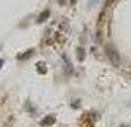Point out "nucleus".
<instances>
[{
  "mask_svg": "<svg viewBox=\"0 0 131 127\" xmlns=\"http://www.w3.org/2000/svg\"><path fill=\"white\" fill-rule=\"evenodd\" d=\"M106 52H107V58L112 61V64H118V53L113 52L112 46H106Z\"/></svg>",
  "mask_w": 131,
  "mask_h": 127,
  "instance_id": "nucleus-1",
  "label": "nucleus"
},
{
  "mask_svg": "<svg viewBox=\"0 0 131 127\" xmlns=\"http://www.w3.org/2000/svg\"><path fill=\"white\" fill-rule=\"evenodd\" d=\"M53 123H54V117L53 115H49V117H46V118L41 121V126H52Z\"/></svg>",
  "mask_w": 131,
  "mask_h": 127,
  "instance_id": "nucleus-2",
  "label": "nucleus"
},
{
  "mask_svg": "<svg viewBox=\"0 0 131 127\" xmlns=\"http://www.w3.org/2000/svg\"><path fill=\"white\" fill-rule=\"evenodd\" d=\"M49 13H50V11H44V12L40 15V18H38V22H43V21H44V19L49 16Z\"/></svg>",
  "mask_w": 131,
  "mask_h": 127,
  "instance_id": "nucleus-3",
  "label": "nucleus"
},
{
  "mask_svg": "<svg viewBox=\"0 0 131 127\" xmlns=\"http://www.w3.org/2000/svg\"><path fill=\"white\" fill-rule=\"evenodd\" d=\"M78 59H80V61L84 59V50H83V49H78Z\"/></svg>",
  "mask_w": 131,
  "mask_h": 127,
  "instance_id": "nucleus-4",
  "label": "nucleus"
},
{
  "mask_svg": "<svg viewBox=\"0 0 131 127\" xmlns=\"http://www.w3.org/2000/svg\"><path fill=\"white\" fill-rule=\"evenodd\" d=\"M30 53H32V50H28L27 53H24V56H19V59H25V58H28V56H30Z\"/></svg>",
  "mask_w": 131,
  "mask_h": 127,
  "instance_id": "nucleus-5",
  "label": "nucleus"
},
{
  "mask_svg": "<svg viewBox=\"0 0 131 127\" xmlns=\"http://www.w3.org/2000/svg\"><path fill=\"white\" fill-rule=\"evenodd\" d=\"M113 2H115V0H106V6H109V5H112Z\"/></svg>",
  "mask_w": 131,
  "mask_h": 127,
  "instance_id": "nucleus-6",
  "label": "nucleus"
},
{
  "mask_svg": "<svg viewBox=\"0 0 131 127\" xmlns=\"http://www.w3.org/2000/svg\"><path fill=\"white\" fill-rule=\"evenodd\" d=\"M59 5H65V0H59Z\"/></svg>",
  "mask_w": 131,
  "mask_h": 127,
  "instance_id": "nucleus-7",
  "label": "nucleus"
},
{
  "mask_svg": "<svg viewBox=\"0 0 131 127\" xmlns=\"http://www.w3.org/2000/svg\"><path fill=\"white\" fill-rule=\"evenodd\" d=\"M77 3V0H71V5H75Z\"/></svg>",
  "mask_w": 131,
  "mask_h": 127,
  "instance_id": "nucleus-8",
  "label": "nucleus"
},
{
  "mask_svg": "<svg viewBox=\"0 0 131 127\" xmlns=\"http://www.w3.org/2000/svg\"><path fill=\"white\" fill-rule=\"evenodd\" d=\"M2 65H3V61L0 59V67H2Z\"/></svg>",
  "mask_w": 131,
  "mask_h": 127,
  "instance_id": "nucleus-9",
  "label": "nucleus"
}]
</instances>
